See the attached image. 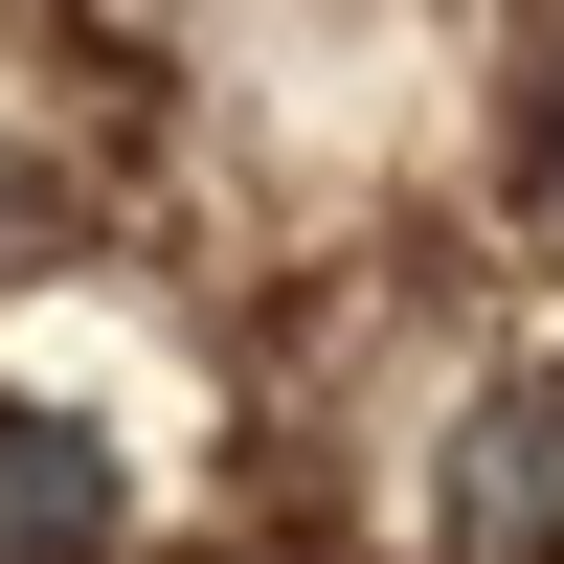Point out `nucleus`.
<instances>
[{
  "instance_id": "nucleus-1",
  "label": "nucleus",
  "mask_w": 564,
  "mask_h": 564,
  "mask_svg": "<svg viewBox=\"0 0 564 564\" xmlns=\"http://www.w3.org/2000/svg\"><path fill=\"white\" fill-rule=\"evenodd\" d=\"M0 564H113V452L0 406Z\"/></svg>"
},
{
  "instance_id": "nucleus-3",
  "label": "nucleus",
  "mask_w": 564,
  "mask_h": 564,
  "mask_svg": "<svg viewBox=\"0 0 564 564\" xmlns=\"http://www.w3.org/2000/svg\"><path fill=\"white\" fill-rule=\"evenodd\" d=\"M542 181H564V90H542Z\"/></svg>"
},
{
  "instance_id": "nucleus-2",
  "label": "nucleus",
  "mask_w": 564,
  "mask_h": 564,
  "mask_svg": "<svg viewBox=\"0 0 564 564\" xmlns=\"http://www.w3.org/2000/svg\"><path fill=\"white\" fill-rule=\"evenodd\" d=\"M564 520V406H497L475 430V542H542Z\"/></svg>"
}]
</instances>
